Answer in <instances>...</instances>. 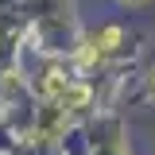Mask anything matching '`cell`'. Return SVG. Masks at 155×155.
<instances>
[{"mask_svg":"<svg viewBox=\"0 0 155 155\" xmlns=\"http://www.w3.org/2000/svg\"><path fill=\"white\" fill-rule=\"evenodd\" d=\"M66 89H70V78H66V70H62V66H51V70L43 74V81H39V93L51 97V101H58Z\"/></svg>","mask_w":155,"mask_h":155,"instance_id":"obj_1","label":"cell"},{"mask_svg":"<svg viewBox=\"0 0 155 155\" xmlns=\"http://www.w3.org/2000/svg\"><path fill=\"white\" fill-rule=\"evenodd\" d=\"M97 43H101V51H116V47H120V27H105V31L97 35Z\"/></svg>","mask_w":155,"mask_h":155,"instance_id":"obj_4","label":"cell"},{"mask_svg":"<svg viewBox=\"0 0 155 155\" xmlns=\"http://www.w3.org/2000/svg\"><path fill=\"white\" fill-rule=\"evenodd\" d=\"M89 85H81V81H70V89L58 97V109H66V113H78V109H85L89 105Z\"/></svg>","mask_w":155,"mask_h":155,"instance_id":"obj_2","label":"cell"},{"mask_svg":"<svg viewBox=\"0 0 155 155\" xmlns=\"http://www.w3.org/2000/svg\"><path fill=\"white\" fill-rule=\"evenodd\" d=\"M128 4H136V0H128Z\"/></svg>","mask_w":155,"mask_h":155,"instance_id":"obj_5","label":"cell"},{"mask_svg":"<svg viewBox=\"0 0 155 155\" xmlns=\"http://www.w3.org/2000/svg\"><path fill=\"white\" fill-rule=\"evenodd\" d=\"M101 54H105V51H101V43H97V39H85V43H81V47H78V66H81V70H93L97 62H101Z\"/></svg>","mask_w":155,"mask_h":155,"instance_id":"obj_3","label":"cell"}]
</instances>
